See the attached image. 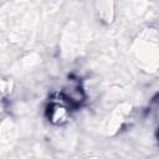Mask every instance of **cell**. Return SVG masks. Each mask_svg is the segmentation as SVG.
<instances>
[{
    "instance_id": "1",
    "label": "cell",
    "mask_w": 159,
    "mask_h": 159,
    "mask_svg": "<svg viewBox=\"0 0 159 159\" xmlns=\"http://www.w3.org/2000/svg\"><path fill=\"white\" fill-rule=\"evenodd\" d=\"M75 91L77 92V91H80V89H77V88H76ZM71 93H73V89H71ZM67 98H70V99H72V94H70V96H67Z\"/></svg>"
}]
</instances>
